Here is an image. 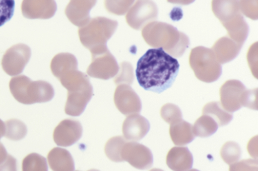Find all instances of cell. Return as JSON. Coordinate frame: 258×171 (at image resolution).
<instances>
[{
    "mask_svg": "<svg viewBox=\"0 0 258 171\" xmlns=\"http://www.w3.org/2000/svg\"><path fill=\"white\" fill-rule=\"evenodd\" d=\"M179 64L162 48L150 49L139 59L136 76L145 90L161 93L170 88L178 73Z\"/></svg>",
    "mask_w": 258,
    "mask_h": 171,
    "instance_id": "6da1fadb",
    "label": "cell"
},
{
    "mask_svg": "<svg viewBox=\"0 0 258 171\" xmlns=\"http://www.w3.org/2000/svg\"><path fill=\"white\" fill-rule=\"evenodd\" d=\"M142 36L149 46L163 50L174 57L181 56L189 45L188 37L164 22L153 21L142 30Z\"/></svg>",
    "mask_w": 258,
    "mask_h": 171,
    "instance_id": "7a4b0ae2",
    "label": "cell"
},
{
    "mask_svg": "<svg viewBox=\"0 0 258 171\" xmlns=\"http://www.w3.org/2000/svg\"><path fill=\"white\" fill-rule=\"evenodd\" d=\"M9 88L17 101L26 105L49 101L54 95V89L49 83L43 80L32 81L24 75L12 77Z\"/></svg>",
    "mask_w": 258,
    "mask_h": 171,
    "instance_id": "3957f363",
    "label": "cell"
},
{
    "mask_svg": "<svg viewBox=\"0 0 258 171\" xmlns=\"http://www.w3.org/2000/svg\"><path fill=\"white\" fill-rule=\"evenodd\" d=\"M118 22L104 17H96L90 20L78 29L81 44L89 51L106 46L107 41L115 32Z\"/></svg>",
    "mask_w": 258,
    "mask_h": 171,
    "instance_id": "277c9868",
    "label": "cell"
},
{
    "mask_svg": "<svg viewBox=\"0 0 258 171\" xmlns=\"http://www.w3.org/2000/svg\"><path fill=\"white\" fill-rule=\"evenodd\" d=\"M189 64L196 77L206 83L216 81L222 73L221 64L213 51L204 46H197L191 50Z\"/></svg>",
    "mask_w": 258,
    "mask_h": 171,
    "instance_id": "5b68a950",
    "label": "cell"
},
{
    "mask_svg": "<svg viewBox=\"0 0 258 171\" xmlns=\"http://www.w3.org/2000/svg\"><path fill=\"white\" fill-rule=\"evenodd\" d=\"M90 52L92 60L86 71L89 76L108 80L117 74L119 66L107 46L95 48Z\"/></svg>",
    "mask_w": 258,
    "mask_h": 171,
    "instance_id": "8992f818",
    "label": "cell"
},
{
    "mask_svg": "<svg viewBox=\"0 0 258 171\" xmlns=\"http://www.w3.org/2000/svg\"><path fill=\"white\" fill-rule=\"evenodd\" d=\"M30 47L22 43L14 45L4 54L1 61L3 70L13 76L21 74L31 57Z\"/></svg>",
    "mask_w": 258,
    "mask_h": 171,
    "instance_id": "52a82bcc",
    "label": "cell"
},
{
    "mask_svg": "<svg viewBox=\"0 0 258 171\" xmlns=\"http://www.w3.org/2000/svg\"><path fill=\"white\" fill-rule=\"evenodd\" d=\"M158 8L151 1H137L127 11L125 18L132 28L139 30L157 18Z\"/></svg>",
    "mask_w": 258,
    "mask_h": 171,
    "instance_id": "ba28073f",
    "label": "cell"
},
{
    "mask_svg": "<svg viewBox=\"0 0 258 171\" xmlns=\"http://www.w3.org/2000/svg\"><path fill=\"white\" fill-rule=\"evenodd\" d=\"M120 155L123 161H127L139 169H147L153 165V157L150 149L136 141H127L122 148Z\"/></svg>",
    "mask_w": 258,
    "mask_h": 171,
    "instance_id": "9c48e42d",
    "label": "cell"
},
{
    "mask_svg": "<svg viewBox=\"0 0 258 171\" xmlns=\"http://www.w3.org/2000/svg\"><path fill=\"white\" fill-rule=\"evenodd\" d=\"M113 100L117 109L125 116L139 113L141 110V100L130 85H117L114 91Z\"/></svg>",
    "mask_w": 258,
    "mask_h": 171,
    "instance_id": "30bf717a",
    "label": "cell"
},
{
    "mask_svg": "<svg viewBox=\"0 0 258 171\" xmlns=\"http://www.w3.org/2000/svg\"><path fill=\"white\" fill-rule=\"evenodd\" d=\"M83 133V127L77 120L67 118L61 121L55 127L53 138L56 145L67 147L78 141Z\"/></svg>",
    "mask_w": 258,
    "mask_h": 171,
    "instance_id": "8fae6325",
    "label": "cell"
},
{
    "mask_svg": "<svg viewBox=\"0 0 258 171\" xmlns=\"http://www.w3.org/2000/svg\"><path fill=\"white\" fill-rule=\"evenodd\" d=\"M246 89L239 80L231 79L226 81L219 90L220 104L222 107L229 113L239 109L242 107L241 96Z\"/></svg>",
    "mask_w": 258,
    "mask_h": 171,
    "instance_id": "7c38bea8",
    "label": "cell"
},
{
    "mask_svg": "<svg viewBox=\"0 0 258 171\" xmlns=\"http://www.w3.org/2000/svg\"><path fill=\"white\" fill-rule=\"evenodd\" d=\"M93 95V87L91 83L68 91L65 113L72 116L80 115Z\"/></svg>",
    "mask_w": 258,
    "mask_h": 171,
    "instance_id": "4fadbf2b",
    "label": "cell"
},
{
    "mask_svg": "<svg viewBox=\"0 0 258 171\" xmlns=\"http://www.w3.org/2000/svg\"><path fill=\"white\" fill-rule=\"evenodd\" d=\"M150 127L149 121L138 113L128 115L122 125L124 138L128 141L142 139L148 132Z\"/></svg>",
    "mask_w": 258,
    "mask_h": 171,
    "instance_id": "5bb4252c",
    "label": "cell"
},
{
    "mask_svg": "<svg viewBox=\"0 0 258 171\" xmlns=\"http://www.w3.org/2000/svg\"><path fill=\"white\" fill-rule=\"evenodd\" d=\"M23 16L29 19H48L52 17L56 11L54 1H23L21 4Z\"/></svg>",
    "mask_w": 258,
    "mask_h": 171,
    "instance_id": "9a60e30c",
    "label": "cell"
},
{
    "mask_svg": "<svg viewBox=\"0 0 258 171\" xmlns=\"http://www.w3.org/2000/svg\"><path fill=\"white\" fill-rule=\"evenodd\" d=\"M96 1H71L66 6L64 13L69 21L80 28L90 21V12Z\"/></svg>",
    "mask_w": 258,
    "mask_h": 171,
    "instance_id": "2e32d148",
    "label": "cell"
},
{
    "mask_svg": "<svg viewBox=\"0 0 258 171\" xmlns=\"http://www.w3.org/2000/svg\"><path fill=\"white\" fill-rule=\"evenodd\" d=\"M242 47V45L237 44L227 35L217 40L211 49L218 61L223 64L236 58Z\"/></svg>",
    "mask_w": 258,
    "mask_h": 171,
    "instance_id": "e0dca14e",
    "label": "cell"
},
{
    "mask_svg": "<svg viewBox=\"0 0 258 171\" xmlns=\"http://www.w3.org/2000/svg\"><path fill=\"white\" fill-rule=\"evenodd\" d=\"M166 162L173 171H187L192 167L193 157L187 147L174 146L168 152Z\"/></svg>",
    "mask_w": 258,
    "mask_h": 171,
    "instance_id": "ac0fdd59",
    "label": "cell"
},
{
    "mask_svg": "<svg viewBox=\"0 0 258 171\" xmlns=\"http://www.w3.org/2000/svg\"><path fill=\"white\" fill-rule=\"evenodd\" d=\"M47 160L52 171H74L75 163L70 152L62 148H53L47 154Z\"/></svg>",
    "mask_w": 258,
    "mask_h": 171,
    "instance_id": "d6986e66",
    "label": "cell"
},
{
    "mask_svg": "<svg viewBox=\"0 0 258 171\" xmlns=\"http://www.w3.org/2000/svg\"><path fill=\"white\" fill-rule=\"evenodd\" d=\"M227 31L228 36L234 42L243 45L248 34V26L242 14L222 24Z\"/></svg>",
    "mask_w": 258,
    "mask_h": 171,
    "instance_id": "ffe728a7",
    "label": "cell"
},
{
    "mask_svg": "<svg viewBox=\"0 0 258 171\" xmlns=\"http://www.w3.org/2000/svg\"><path fill=\"white\" fill-rule=\"evenodd\" d=\"M50 67L52 74L58 79L67 72L77 70L78 61L72 54L60 53L52 59Z\"/></svg>",
    "mask_w": 258,
    "mask_h": 171,
    "instance_id": "44dd1931",
    "label": "cell"
},
{
    "mask_svg": "<svg viewBox=\"0 0 258 171\" xmlns=\"http://www.w3.org/2000/svg\"><path fill=\"white\" fill-rule=\"evenodd\" d=\"M212 9L222 25L242 14L237 1H213Z\"/></svg>",
    "mask_w": 258,
    "mask_h": 171,
    "instance_id": "7402d4cb",
    "label": "cell"
},
{
    "mask_svg": "<svg viewBox=\"0 0 258 171\" xmlns=\"http://www.w3.org/2000/svg\"><path fill=\"white\" fill-rule=\"evenodd\" d=\"M169 134L173 143L178 146L190 143L195 137L192 125L183 119L170 125Z\"/></svg>",
    "mask_w": 258,
    "mask_h": 171,
    "instance_id": "603a6c76",
    "label": "cell"
},
{
    "mask_svg": "<svg viewBox=\"0 0 258 171\" xmlns=\"http://www.w3.org/2000/svg\"><path fill=\"white\" fill-rule=\"evenodd\" d=\"M202 113L213 118L219 126L228 124L233 117L232 114L226 111L218 101L207 103L203 108Z\"/></svg>",
    "mask_w": 258,
    "mask_h": 171,
    "instance_id": "cb8c5ba5",
    "label": "cell"
},
{
    "mask_svg": "<svg viewBox=\"0 0 258 171\" xmlns=\"http://www.w3.org/2000/svg\"><path fill=\"white\" fill-rule=\"evenodd\" d=\"M218 125L214 120L207 115L203 114L195 122L192 130L195 136L207 137L213 134Z\"/></svg>",
    "mask_w": 258,
    "mask_h": 171,
    "instance_id": "d4e9b609",
    "label": "cell"
},
{
    "mask_svg": "<svg viewBox=\"0 0 258 171\" xmlns=\"http://www.w3.org/2000/svg\"><path fill=\"white\" fill-rule=\"evenodd\" d=\"M127 141L123 136L117 135L109 138L104 146V152L111 161L122 162L120 153L124 144Z\"/></svg>",
    "mask_w": 258,
    "mask_h": 171,
    "instance_id": "484cf974",
    "label": "cell"
},
{
    "mask_svg": "<svg viewBox=\"0 0 258 171\" xmlns=\"http://www.w3.org/2000/svg\"><path fill=\"white\" fill-rule=\"evenodd\" d=\"M27 126L22 121L17 119H10L5 122V136L10 140H20L26 135Z\"/></svg>",
    "mask_w": 258,
    "mask_h": 171,
    "instance_id": "4316f807",
    "label": "cell"
},
{
    "mask_svg": "<svg viewBox=\"0 0 258 171\" xmlns=\"http://www.w3.org/2000/svg\"><path fill=\"white\" fill-rule=\"evenodd\" d=\"M22 171H48L46 158L37 153H31L22 160Z\"/></svg>",
    "mask_w": 258,
    "mask_h": 171,
    "instance_id": "83f0119b",
    "label": "cell"
},
{
    "mask_svg": "<svg viewBox=\"0 0 258 171\" xmlns=\"http://www.w3.org/2000/svg\"><path fill=\"white\" fill-rule=\"evenodd\" d=\"M220 154L223 161L230 165L238 161L241 157V150L237 143L229 141L222 145Z\"/></svg>",
    "mask_w": 258,
    "mask_h": 171,
    "instance_id": "f1b7e54d",
    "label": "cell"
},
{
    "mask_svg": "<svg viewBox=\"0 0 258 171\" xmlns=\"http://www.w3.org/2000/svg\"><path fill=\"white\" fill-rule=\"evenodd\" d=\"M134 69L132 65L128 62L123 61L120 64L117 74L114 77V83L119 85L127 84L130 85L134 79Z\"/></svg>",
    "mask_w": 258,
    "mask_h": 171,
    "instance_id": "f546056e",
    "label": "cell"
},
{
    "mask_svg": "<svg viewBox=\"0 0 258 171\" xmlns=\"http://www.w3.org/2000/svg\"><path fill=\"white\" fill-rule=\"evenodd\" d=\"M160 113L162 118L170 125L182 119L180 108L172 103H168L163 105Z\"/></svg>",
    "mask_w": 258,
    "mask_h": 171,
    "instance_id": "4dcf8cb0",
    "label": "cell"
},
{
    "mask_svg": "<svg viewBox=\"0 0 258 171\" xmlns=\"http://www.w3.org/2000/svg\"><path fill=\"white\" fill-rule=\"evenodd\" d=\"M134 1H105L104 6L110 13L123 15L130 9Z\"/></svg>",
    "mask_w": 258,
    "mask_h": 171,
    "instance_id": "1f68e13d",
    "label": "cell"
},
{
    "mask_svg": "<svg viewBox=\"0 0 258 171\" xmlns=\"http://www.w3.org/2000/svg\"><path fill=\"white\" fill-rule=\"evenodd\" d=\"M229 171H258V162L255 159H245L230 164Z\"/></svg>",
    "mask_w": 258,
    "mask_h": 171,
    "instance_id": "d6a6232c",
    "label": "cell"
},
{
    "mask_svg": "<svg viewBox=\"0 0 258 171\" xmlns=\"http://www.w3.org/2000/svg\"><path fill=\"white\" fill-rule=\"evenodd\" d=\"M14 8V1L0 0V27L12 17Z\"/></svg>",
    "mask_w": 258,
    "mask_h": 171,
    "instance_id": "836d02e7",
    "label": "cell"
},
{
    "mask_svg": "<svg viewBox=\"0 0 258 171\" xmlns=\"http://www.w3.org/2000/svg\"><path fill=\"white\" fill-rule=\"evenodd\" d=\"M257 88L245 89L242 93L241 99V106L253 110L257 109Z\"/></svg>",
    "mask_w": 258,
    "mask_h": 171,
    "instance_id": "e575fe53",
    "label": "cell"
},
{
    "mask_svg": "<svg viewBox=\"0 0 258 171\" xmlns=\"http://www.w3.org/2000/svg\"><path fill=\"white\" fill-rule=\"evenodd\" d=\"M254 2L253 1H239L241 13L252 20L257 19V1Z\"/></svg>",
    "mask_w": 258,
    "mask_h": 171,
    "instance_id": "d590c367",
    "label": "cell"
},
{
    "mask_svg": "<svg viewBox=\"0 0 258 171\" xmlns=\"http://www.w3.org/2000/svg\"><path fill=\"white\" fill-rule=\"evenodd\" d=\"M247 60L249 68L252 75L257 78V42L252 44L249 47L247 54Z\"/></svg>",
    "mask_w": 258,
    "mask_h": 171,
    "instance_id": "8d00e7d4",
    "label": "cell"
},
{
    "mask_svg": "<svg viewBox=\"0 0 258 171\" xmlns=\"http://www.w3.org/2000/svg\"><path fill=\"white\" fill-rule=\"evenodd\" d=\"M0 171H18L16 159L9 154L6 160L0 164Z\"/></svg>",
    "mask_w": 258,
    "mask_h": 171,
    "instance_id": "74e56055",
    "label": "cell"
},
{
    "mask_svg": "<svg viewBox=\"0 0 258 171\" xmlns=\"http://www.w3.org/2000/svg\"><path fill=\"white\" fill-rule=\"evenodd\" d=\"M257 136L253 137L247 144V151L250 156L255 159L257 158Z\"/></svg>",
    "mask_w": 258,
    "mask_h": 171,
    "instance_id": "f35d334b",
    "label": "cell"
},
{
    "mask_svg": "<svg viewBox=\"0 0 258 171\" xmlns=\"http://www.w3.org/2000/svg\"><path fill=\"white\" fill-rule=\"evenodd\" d=\"M5 123L0 119V139L5 136ZM0 142V144H1Z\"/></svg>",
    "mask_w": 258,
    "mask_h": 171,
    "instance_id": "ab89813d",
    "label": "cell"
},
{
    "mask_svg": "<svg viewBox=\"0 0 258 171\" xmlns=\"http://www.w3.org/2000/svg\"><path fill=\"white\" fill-rule=\"evenodd\" d=\"M187 171H200V170H199L197 169H195V168H192V169H189Z\"/></svg>",
    "mask_w": 258,
    "mask_h": 171,
    "instance_id": "60d3db41",
    "label": "cell"
},
{
    "mask_svg": "<svg viewBox=\"0 0 258 171\" xmlns=\"http://www.w3.org/2000/svg\"><path fill=\"white\" fill-rule=\"evenodd\" d=\"M87 171H100V170H98V169L93 168V169H89V170H88Z\"/></svg>",
    "mask_w": 258,
    "mask_h": 171,
    "instance_id": "b9f144b4",
    "label": "cell"
},
{
    "mask_svg": "<svg viewBox=\"0 0 258 171\" xmlns=\"http://www.w3.org/2000/svg\"><path fill=\"white\" fill-rule=\"evenodd\" d=\"M75 171H80V170H75Z\"/></svg>",
    "mask_w": 258,
    "mask_h": 171,
    "instance_id": "7bdbcfd3",
    "label": "cell"
}]
</instances>
